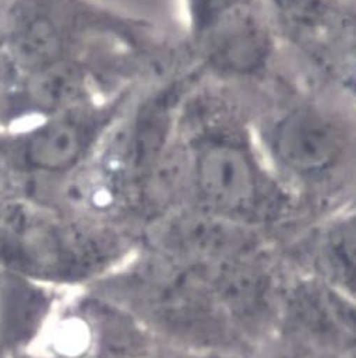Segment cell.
<instances>
[{"instance_id":"cell-1","label":"cell","mask_w":356,"mask_h":358,"mask_svg":"<svg viewBox=\"0 0 356 358\" xmlns=\"http://www.w3.org/2000/svg\"><path fill=\"white\" fill-rule=\"evenodd\" d=\"M194 173L200 199L221 217L259 220L280 210V193L242 142L226 136L202 142Z\"/></svg>"},{"instance_id":"cell-2","label":"cell","mask_w":356,"mask_h":358,"mask_svg":"<svg viewBox=\"0 0 356 358\" xmlns=\"http://www.w3.org/2000/svg\"><path fill=\"white\" fill-rule=\"evenodd\" d=\"M346 138L331 117L313 109H297L277 124L273 150L291 173L320 177L332 170L343 156Z\"/></svg>"},{"instance_id":"cell-3","label":"cell","mask_w":356,"mask_h":358,"mask_svg":"<svg viewBox=\"0 0 356 358\" xmlns=\"http://www.w3.org/2000/svg\"><path fill=\"white\" fill-rule=\"evenodd\" d=\"M103 127L102 115H55L26 139L24 159L34 170L61 173L73 169L91 148Z\"/></svg>"},{"instance_id":"cell-4","label":"cell","mask_w":356,"mask_h":358,"mask_svg":"<svg viewBox=\"0 0 356 358\" xmlns=\"http://www.w3.org/2000/svg\"><path fill=\"white\" fill-rule=\"evenodd\" d=\"M202 37L211 63L226 73L255 71L269 50L267 36L252 10L221 23Z\"/></svg>"},{"instance_id":"cell-5","label":"cell","mask_w":356,"mask_h":358,"mask_svg":"<svg viewBox=\"0 0 356 358\" xmlns=\"http://www.w3.org/2000/svg\"><path fill=\"white\" fill-rule=\"evenodd\" d=\"M82 92L84 78L80 70L59 62L36 71L31 85L34 99L47 108L74 105Z\"/></svg>"},{"instance_id":"cell-6","label":"cell","mask_w":356,"mask_h":358,"mask_svg":"<svg viewBox=\"0 0 356 358\" xmlns=\"http://www.w3.org/2000/svg\"><path fill=\"white\" fill-rule=\"evenodd\" d=\"M325 265L335 280L352 290L355 265V236L352 221L338 225L328 236L324 250Z\"/></svg>"},{"instance_id":"cell-7","label":"cell","mask_w":356,"mask_h":358,"mask_svg":"<svg viewBox=\"0 0 356 358\" xmlns=\"http://www.w3.org/2000/svg\"><path fill=\"white\" fill-rule=\"evenodd\" d=\"M251 0H190L195 26L201 36L219 23L251 10Z\"/></svg>"},{"instance_id":"cell-8","label":"cell","mask_w":356,"mask_h":358,"mask_svg":"<svg viewBox=\"0 0 356 358\" xmlns=\"http://www.w3.org/2000/svg\"><path fill=\"white\" fill-rule=\"evenodd\" d=\"M277 2L291 19H299L300 22L314 19L321 9V0H277Z\"/></svg>"}]
</instances>
